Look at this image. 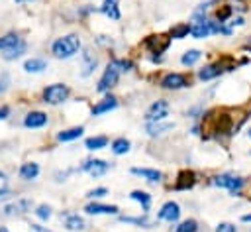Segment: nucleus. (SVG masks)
<instances>
[{
    "label": "nucleus",
    "instance_id": "obj_1",
    "mask_svg": "<svg viewBox=\"0 0 251 232\" xmlns=\"http://www.w3.org/2000/svg\"><path fill=\"white\" fill-rule=\"evenodd\" d=\"M80 49V37L76 33H67V35H61L53 41L51 45V53L57 57V59H69L73 55H76Z\"/></svg>",
    "mask_w": 251,
    "mask_h": 232
},
{
    "label": "nucleus",
    "instance_id": "obj_2",
    "mask_svg": "<svg viewBox=\"0 0 251 232\" xmlns=\"http://www.w3.org/2000/svg\"><path fill=\"white\" fill-rule=\"evenodd\" d=\"M69 92L71 90H69L67 85L53 83V85H49V87L43 88L41 96H43V102H47V104H61V102H65L69 98Z\"/></svg>",
    "mask_w": 251,
    "mask_h": 232
},
{
    "label": "nucleus",
    "instance_id": "obj_3",
    "mask_svg": "<svg viewBox=\"0 0 251 232\" xmlns=\"http://www.w3.org/2000/svg\"><path fill=\"white\" fill-rule=\"evenodd\" d=\"M118 79H120V69L114 65V63H108V67L104 69L98 85H96V90L98 92H108L110 88H114L118 85Z\"/></svg>",
    "mask_w": 251,
    "mask_h": 232
},
{
    "label": "nucleus",
    "instance_id": "obj_4",
    "mask_svg": "<svg viewBox=\"0 0 251 232\" xmlns=\"http://www.w3.org/2000/svg\"><path fill=\"white\" fill-rule=\"evenodd\" d=\"M161 87L167 90H178V88H186L190 87V77L184 73H169L161 79Z\"/></svg>",
    "mask_w": 251,
    "mask_h": 232
},
{
    "label": "nucleus",
    "instance_id": "obj_5",
    "mask_svg": "<svg viewBox=\"0 0 251 232\" xmlns=\"http://www.w3.org/2000/svg\"><path fill=\"white\" fill-rule=\"evenodd\" d=\"M169 112H171L169 102H167V100H157V102H153V104L147 108V112H145V122H159V120H165V118L169 116Z\"/></svg>",
    "mask_w": 251,
    "mask_h": 232
},
{
    "label": "nucleus",
    "instance_id": "obj_6",
    "mask_svg": "<svg viewBox=\"0 0 251 232\" xmlns=\"http://www.w3.org/2000/svg\"><path fill=\"white\" fill-rule=\"evenodd\" d=\"M212 183H214L216 187L227 189L231 195H237L245 181H243L241 177H233V175H218V177H214V181H212Z\"/></svg>",
    "mask_w": 251,
    "mask_h": 232
},
{
    "label": "nucleus",
    "instance_id": "obj_7",
    "mask_svg": "<svg viewBox=\"0 0 251 232\" xmlns=\"http://www.w3.org/2000/svg\"><path fill=\"white\" fill-rule=\"evenodd\" d=\"M171 43V37L163 35V33H153V35H147L143 45L151 51V53H163Z\"/></svg>",
    "mask_w": 251,
    "mask_h": 232
},
{
    "label": "nucleus",
    "instance_id": "obj_8",
    "mask_svg": "<svg viewBox=\"0 0 251 232\" xmlns=\"http://www.w3.org/2000/svg\"><path fill=\"white\" fill-rule=\"evenodd\" d=\"M108 169H110V163H106L104 159H86V161L80 165V171L88 173L90 177H100V175H104Z\"/></svg>",
    "mask_w": 251,
    "mask_h": 232
},
{
    "label": "nucleus",
    "instance_id": "obj_9",
    "mask_svg": "<svg viewBox=\"0 0 251 232\" xmlns=\"http://www.w3.org/2000/svg\"><path fill=\"white\" fill-rule=\"evenodd\" d=\"M33 203L29 199H18L16 203H10L2 208V214L4 216H20V214H25L27 210H31Z\"/></svg>",
    "mask_w": 251,
    "mask_h": 232
},
{
    "label": "nucleus",
    "instance_id": "obj_10",
    "mask_svg": "<svg viewBox=\"0 0 251 232\" xmlns=\"http://www.w3.org/2000/svg\"><path fill=\"white\" fill-rule=\"evenodd\" d=\"M178 216H180V206L175 201H167L161 206V210L157 212V218L159 220H167V222H175V220H178Z\"/></svg>",
    "mask_w": 251,
    "mask_h": 232
},
{
    "label": "nucleus",
    "instance_id": "obj_11",
    "mask_svg": "<svg viewBox=\"0 0 251 232\" xmlns=\"http://www.w3.org/2000/svg\"><path fill=\"white\" fill-rule=\"evenodd\" d=\"M194 183H196V175H194V171L182 169V171H178V175H176L175 189H176V191H188L190 187H194Z\"/></svg>",
    "mask_w": 251,
    "mask_h": 232
},
{
    "label": "nucleus",
    "instance_id": "obj_12",
    "mask_svg": "<svg viewBox=\"0 0 251 232\" xmlns=\"http://www.w3.org/2000/svg\"><path fill=\"white\" fill-rule=\"evenodd\" d=\"M116 106H118V98H116V96H112V94H108V96H104L102 100H98V102L92 106V116L106 114V112L114 110Z\"/></svg>",
    "mask_w": 251,
    "mask_h": 232
},
{
    "label": "nucleus",
    "instance_id": "obj_13",
    "mask_svg": "<svg viewBox=\"0 0 251 232\" xmlns=\"http://www.w3.org/2000/svg\"><path fill=\"white\" fill-rule=\"evenodd\" d=\"M45 124H47V114L41 112V110H31L24 118V126L25 128H43Z\"/></svg>",
    "mask_w": 251,
    "mask_h": 232
},
{
    "label": "nucleus",
    "instance_id": "obj_14",
    "mask_svg": "<svg viewBox=\"0 0 251 232\" xmlns=\"http://www.w3.org/2000/svg\"><path fill=\"white\" fill-rule=\"evenodd\" d=\"M210 33H214V31H212V22H210V20L190 24V35H192V37H196V39H204V37H208Z\"/></svg>",
    "mask_w": 251,
    "mask_h": 232
},
{
    "label": "nucleus",
    "instance_id": "obj_15",
    "mask_svg": "<svg viewBox=\"0 0 251 232\" xmlns=\"http://www.w3.org/2000/svg\"><path fill=\"white\" fill-rule=\"evenodd\" d=\"M86 214H118V206L116 204H102V203H88L84 206Z\"/></svg>",
    "mask_w": 251,
    "mask_h": 232
},
{
    "label": "nucleus",
    "instance_id": "obj_16",
    "mask_svg": "<svg viewBox=\"0 0 251 232\" xmlns=\"http://www.w3.org/2000/svg\"><path fill=\"white\" fill-rule=\"evenodd\" d=\"M224 73V65L222 63H212V65H206L198 71V79L200 81H212L216 77H220Z\"/></svg>",
    "mask_w": 251,
    "mask_h": 232
},
{
    "label": "nucleus",
    "instance_id": "obj_17",
    "mask_svg": "<svg viewBox=\"0 0 251 232\" xmlns=\"http://www.w3.org/2000/svg\"><path fill=\"white\" fill-rule=\"evenodd\" d=\"M131 173L137 175V177H143V179H147L151 183H159L163 179V173L157 171V169H151V167H133Z\"/></svg>",
    "mask_w": 251,
    "mask_h": 232
},
{
    "label": "nucleus",
    "instance_id": "obj_18",
    "mask_svg": "<svg viewBox=\"0 0 251 232\" xmlns=\"http://www.w3.org/2000/svg\"><path fill=\"white\" fill-rule=\"evenodd\" d=\"M96 65H98V59H96V55L94 53H90L88 49H84L82 51V71H80V75L82 77H88L94 69H96Z\"/></svg>",
    "mask_w": 251,
    "mask_h": 232
},
{
    "label": "nucleus",
    "instance_id": "obj_19",
    "mask_svg": "<svg viewBox=\"0 0 251 232\" xmlns=\"http://www.w3.org/2000/svg\"><path fill=\"white\" fill-rule=\"evenodd\" d=\"M173 128H175L173 122H163V120H159V122H147V126H145V130H147L149 136H161V134H165V132H169Z\"/></svg>",
    "mask_w": 251,
    "mask_h": 232
},
{
    "label": "nucleus",
    "instance_id": "obj_20",
    "mask_svg": "<svg viewBox=\"0 0 251 232\" xmlns=\"http://www.w3.org/2000/svg\"><path fill=\"white\" fill-rule=\"evenodd\" d=\"M120 0H104V4L100 6V12L104 16H108L110 20H120L122 14H120Z\"/></svg>",
    "mask_w": 251,
    "mask_h": 232
},
{
    "label": "nucleus",
    "instance_id": "obj_21",
    "mask_svg": "<svg viewBox=\"0 0 251 232\" xmlns=\"http://www.w3.org/2000/svg\"><path fill=\"white\" fill-rule=\"evenodd\" d=\"M65 228H67V230H73V232H80V230L86 228V222H84L82 216L71 212V214L65 216Z\"/></svg>",
    "mask_w": 251,
    "mask_h": 232
},
{
    "label": "nucleus",
    "instance_id": "obj_22",
    "mask_svg": "<svg viewBox=\"0 0 251 232\" xmlns=\"http://www.w3.org/2000/svg\"><path fill=\"white\" fill-rule=\"evenodd\" d=\"M39 175V165L35 163V161H25V163H22V167H20V177L24 179V181H31V179H35Z\"/></svg>",
    "mask_w": 251,
    "mask_h": 232
},
{
    "label": "nucleus",
    "instance_id": "obj_23",
    "mask_svg": "<svg viewBox=\"0 0 251 232\" xmlns=\"http://www.w3.org/2000/svg\"><path fill=\"white\" fill-rule=\"evenodd\" d=\"M47 69V61L41 59V57H31L24 63V71L25 73H41Z\"/></svg>",
    "mask_w": 251,
    "mask_h": 232
},
{
    "label": "nucleus",
    "instance_id": "obj_24",
    "mask_svg": "<svg viewBox=\"0 0 251 232\" xmlns=\"http://www.w3.org/2000/svg\"><path fill=\"white\" fill-rule=\"evenodd\" d=\"M25 49H27V43H25L24 39H20L14 47H10V49L4 51V59H6V61H14V59L22 57V55L25 53Z\"/></svg>",
    "mask_w": 251,
    "mask_h": 232
},
{
    "label": "nucleus",
    "instance_id": "obj_25",
    "mask_svg": "<svg viewBox=\"0 0 251 232\" xmlns=\"http://www.w3.org/2000/svg\"><path fill=\"white\" fill-rule=\"evenodd\" d=\"M129 199L135 201V203H139L143 212H147L149 206H151V195L145 193V191H139V189H137V191H131V193H129Z\"/></svg>",
    "mask_w": 251,
    "mask_h": 232
},
{
    "label": "nucleus",
    "instance_id": "obj_26",
    "mask_svg": "<svg viewBox=\"0 0 251 232\" xmlns=\"http://www.w3.org/2000/svg\"><path fill=\"white\" fill-rule=\"evenodd\" d=\"M84 128L82 126H75V128H69V130H63L57 134V140L59 142H73V140H78L82 136Z\"/></svg>",
    "mask_w": 251,
    "mask_h": 232
},
{
    "label": "nucleus",
    "instance_id": "obj_27",
    "mask_svg": "<svg viewBox=\"0 0 251 232\" xmlns=\"http://www.w3.org/2000/svg\"><path fill=\"white\" fill-rule=\"evenodd\" d=\"M106 144H108V138L106 136H92V138H86V142H84L86 149H90V151L102 149V147H106Z\"/></svg>",
    "mask_w": 251,
    "mask_h": 232
},
{
    "label": "nucleus",
    "instance_id": "obj_28",
    "mask_svg": "<svg viewBox=\"0 0 251 232\" xmlns=\"http://www.w3.org/2000/svg\"><path fill=\"white\" fill-rule=\"evenodd\" d=\"M129 147H131V144H129V140H126V138H116V140L112 142V153H114V155H124V153L129 151Z\"/></svg>",
    "mask_w": 251,
    "mask_h": 232
},
{
    "label": "nucleus",
    "instance_id": "obj_29",
    "mask_svg": "<svg viewBox=\"0 0 251 232\" xmlns=\"http://www.w3.org/2000/svg\"><path fill=\"white\" fill-rule=\"evenodd\" d=\"M190 33V24H176V26H173L171 28V39H182V37H186Z\"/></svg>",
    "mask_w": 251,
    "mask_h": 232
},
{
    "label": "nucleus",
    "instance_id": "obj_30",
    "mask_svg": "<svg viewBox=\"0 0 251 232\" xmlns=\"http://www.w3.org/2000/svg\"><path fill=\"white\" fill-rule=\"evenodd\" d=\"M200 57H202V51H198V49H188V51L180 57V63H182V65H186V67H190V65L198 63V61H200Z\"/></svg>",
    "mask_w": 251,
    "mask_h": 232
},
{
    "label": "nucleus",
    "instance_id": "obj_31",
    "mask_svg": "<svg viewBox=\"0 0 251 232\" xmlns=\"http://www.w3.org/2000/svg\"><path fill=\"white\" fill-rule=\"evenodd\" d=\"M20 39H22V37H20L18 33H6V35H2V37H0V51H6V49H10V47H14Z\"/></svg>",
    "mask_w": 251,
    "mask_h": 232
},
{
    "label": "nucleus",
    "instance_id": "obj_32",
    "mask_svg": "<svg viewBox=\"0 0 251 232\" xmlns=\"http://www.w3.org/2000/svg\"><path fill=\"white\" fill-rule=\"evenodd\" d=\"M120 220L127 222V224H137V226H143V228L151 226V220L147 216H120Z\"/></svg>",
    "mask_w": 251,
    "mask_h": 232
},
{
    "label": "nucleus",
    "instance_id": "obj_33",
    "mask_svg": "<svg viewBox=\"0 0 251 232\" xmlns=\"http://www.w3.org/2000/svg\"><path fill=\"white\" fill-rule=\"evenodd\" d=\"M196 230H198V222H196L194 218H186V220H182V222L176 226L175 232H196Z\"/></svg>",
    "mask_w": 251,
    "mask_h": 232
},
{
    "label": "nucleus",
    "instance_id": "obj_34",
    "mask_svg": "<svg viewBox=\"0 0 251 232\" xmlns=\"http://www.w3.org/2000/svg\"><path fill=\"white\" fill-rule=\"evenodd\" d=\"M33 212H35V216L41 218V220H49V218H51V206H49V204H39Z\"/></svg>",
    "mask_w": 251,
    "mask_h": 232
},
{
    "label": "nucleus",
    "instance_id": "obj_35",
    "mask_svg": "<svg viewBox=\"0 0 251 232\" xmlns=\"http://www.w3.org/2000/svg\"><path fill=\"white\" fill-rule=\"evenodd\" d=\"M231 6H222V8H218V12H216V18H218V22L220 24H226V20L231 16Z\"/></svg>",
    "mask_w": 251,
    "mask_h": 232
},
{
    "label": "nucleus",
    "instance_id": "obj_36",
    "mask_svg": "<svg viewBox=\"0 0 251 232\" xmlns=\"http://www.w3.org/2000/svg\"><path fill=\"white\" fill-rule=\"evenodd\" d=\"M112 63L120 69V73H124V71H131V67H133V63H131V61H127V59H114Z\"/></svg>",
    "mask_w": 251,
    "mask_h": 232
},
{
    "label": "nucleus",
    "instance_id": "obj_37",
    "mask_svg": "<svg viewBox=\"0 0 251 232\" xmlns=\"http://www.w3.org/2000/svg\"><path fill=\"white\" fill-rule=\"evenodd\" d=\"M104 195H108V189H106V187H96V189H90V191L86 193L88 199H100V197H104Z\"/></svg>",
    "mask_w": 251,
    "mask_h": 232
},
{
    "label": "nucleus",
    "instance_id": "obj_38",
    "mask_svg": "<svg viewBox=\"0 0 251 232\" xmlns=\"http://www.w3.org/2000/svg\"><path fill=\"white\" fill-rule=\"evenodd\" d=\"M8 88H10V75L6 71H2L0 73V94H4Z\"/></svg>",
    "mask_w": 251,
    "mask_h": 232
},
{
    "label": "nucleus",
    "instance_id": "obj_39",
    "mask_svg": "<svg viewBox=\"0 0 251 232\" xmlns=\"http://www.w3.org/2000/svg\"><path fill=\"white\" fill-rule=\"evenodd\" d=\"M216 232H237V228H235V224H231V222H220V224L216 226Z\"/></svg>",
    "mask_w": 251,
    "mask_h": 232
},
{
    "label": "nucleus",
    "instance_id": "obj_40",
    "mask_svg": "<svg viewBox=\"0 0 251 232\" xmlns=\"http://www.w3.org/2000/svg\"><path fill=\"white\" fill-rule=\"evenodd\" d=\"M10 116V108L8 106H0V120H6Z\"/></svg>",
    "mask_w": 251,
    "mask_h": 232
},
{
    "label": "nucleus",
    "instance_id": "obj_41",
    "mask_svg": "<svg viewBox=\"0 0 251 232\" xmlns=\"http://www.w3.org/2000/svg\"><path fill=\"white\" fill-rule=\"evenodd\" d=\"M10 197H12V191H10V189H0V201L10 199Z\"/></svg>",
    "mask_w": 251,
    "mask_h": 232
},
{
    "label": "nucleus",
    "instance_id": "obj_42",
    "mask_svg": "<svg viewBox=\"0 0 251 232\" xmlns=\"http://www.w3.org/2000/svg\"><path fill=\"white\" fill-rule=\"evenodd\" d=\"M241 222H251V214H243L241 216Z\"/></svg>",
    "mask_w": 251,
    "mask_h": 232
},
{
    "label": "nucleus",
    "instance_id": "obj_43",
    "mask_svg": "<svg viewBox=\"0 0 251 232\" xmlns=\"http://www.w3.org/2000/svg\"><path fill=\"white\" fill-rule=\"evenodd\" d=\"M245 49H247V51H251V39H249V43L245 45Z\"/></svg>",
    "mask_w": 251,
    "mask_h": 232
},
{
    "label": "nucleus",
    "instance_id": "obj_44",
    "mask_svg": "<svg viewBox=\"0 0 251 232\" xmlns=\"http://www.w3.org/2000/svg\"><path fill=\"white\" fill-rule=\"evenodd\" d=\"M0 179H6V173H2V171H0Z\"/></svg>",
    "mask_w": 251,
    "mask_h": 232
},
{
    "label": "nucleus",
    "instance_id": "obj_45",
    "mask_svg": "<svg viewBox=\"0 0 251 232\" xmlns=\"http://www.w3.org/2000/svg\"><path fill=\"white\" fill-rule=\"evenodd\" d=\"M0 232H8V228H4V226H0Z\"/></svg>",
    "mask_w": 251,
    "mask_h": 232
},
{
    "label": "nucleus",
    "instance_id": "obj_46",
    "mask_svg": "<svg viewBox=\"0 0 251 232\" xmlns=\"http://www.w3.org/2000/svg\"><path fill=\"white\" fill-rule=\"evenodd\" d=\"M16 2H31V0H16Z\"/></svg>",
    "mask_w": 251,
    "mask_h": 232
},
{
    "label": "nucleus",
    "instance_id": "obj_47",
    "mask_svg": "<svg viewBox=\"0 0 251 232\" xmlns=\"http://www.w3.org/2000/svg\"><path fill=\"white\" fill-rule=\"evenodd\" d=\"M249 136H251V130H249Z\"/></svg>",
    "mask_w": 251,
    "mask_h": 232
}]
</instances>
